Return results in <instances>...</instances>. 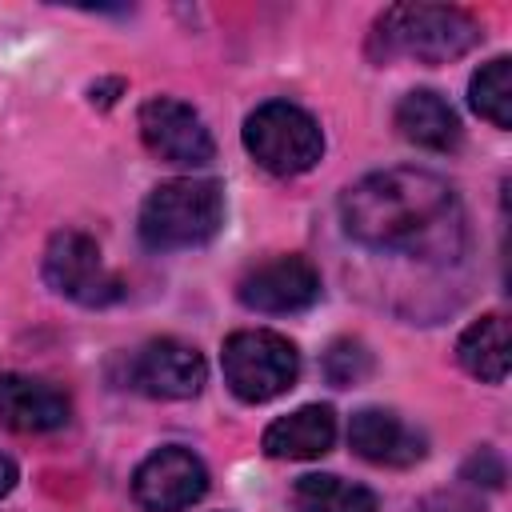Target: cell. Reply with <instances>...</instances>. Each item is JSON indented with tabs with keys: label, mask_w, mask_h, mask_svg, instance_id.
Wrapping results in <instances>:
<instances>
[{
	"label": "cell",
	"mask_w": 512,
	"mask_h": 512,
	"mask_svg": "<svg viewBox=\"0 0 512 512\" xmlns=\"http://www.w3.org/2000/svg\"><path fill=\"white\" fill-rule=\"evenodd\" d=\"M340 224L364 248L428 264H456L468 248L460 196L428 168H384L360 176L340 196Z\"/></svg>",
	"instance_id": "1"
},
{
	"label": "cell",
	"mask_w": 512,
	"mask_h": 512,
	"mask_svg": "<svg viewBox=\"0 0 512 512\" xmlns=\"http://www.w3.org/2000/svg\"><path fill=\"white\" fill-rule=\"evenodd\" d=\"M484 40V28L464 8L448 4H392L372 24V56L376 60H416V64H448L472 52Z\"/></svg>",
	"instance_id": "2"
},
{
	"label": "cell",
	"mask_w": 512,
	"mask_h": 512,
	"mask_svg": "<svg viewBox=\"0 0 512 512\" xmlns=\"http://www.w3.org/2000/svg\"><path fill=\"white\" fill-rule=\"evenodd\" d=\"M224 224V188L204 176H176L140 204V244L152 252H180L208 244Z\"/></svg>",
	"instance_id": "3"
},
{
	"label": "cell",
	"mask_w": 512,
	"mask_h": 512,
	"mask_svg": "<svg viewBox=\"0 0 512 512\" xmlns=\"http://www.w3.org/2000/svg\"><path fill=\"white\" fill-rule=\"evenodd\" d=\"M224 384L244 404H268L284 396L300 376V352L272 328H240L220 348Z\"/></svg>",
	"instance_id": "4"
},
{
	"label": "cell",
	"mask_w": 512,
	"mask_h": 512,
	"mask_svg": "<svg viewBox=\"0 0 512 512\" xmlns=\"http://www.w3.org/2000/svg\"><path fill=\"white\" fill-rule=\"evenodd\" d=\"M248 156L272 176H304L324 156V132L300 104L268 100L244 120Z\"/></svg>",
	"instance_id": "5"
},
{
	"label": "cell",
	"mask_w": 512,
	"mask_h": 512,
	"mask_svg": "<svg viewBox=\"0 0 512 512\" xmlns=\"http://www.w3.org/2000/svg\"><path fill=\"white\" fill-rule=\"evenodd\" d=\"M40 272L56 296L84 308H104L124 296V280L104 264L100 244L80 228H64L48 240Z\"/></svg>",
	"instance_id": "6"
},
{
	"label": "cell",
	"mask_w": 512,
	"mask_h": 512,
	"mask_svg": "<svg viewBox=\"0 0 512 512\" xmlns=\"http://www.w3.org/2000/svg\"><path fill=\"white\" fill-rule=\"evenodd\" d=\"M140 140L144 148L164 160V164H176V168H204L212 164L216 156V144H212V132L204 124V116L176 100V96H152L140 104Z\"/></svg>",
	"instance_id": "7"
},
{
	"label": "cell",
	"mask_w": 512,
	"mask_h": 512,
	"mask_svg": "<svg viewBox=\"0 0 512 512\" xmlns=\"http://www.w3.org/2000/svg\"><path fill=\"white\" fill-rule=\"evenodd\" d=\"M236 300L248 312H264V316H288V312H304L320 300V272L308 256H272L252 264L240 284H236Z\"/></svg>",
	"instance_id": "8"
},
{
	"label": "cell",
	"mask_w": 512,
	"mask_h": 512,
	"mask_svg": "<svg viewBox=\"0 0 512 512\" xmlns=\"http://www.w3.org/2000/svg\"><path fill=\"white\" fill-rule=\"evenodd\" d=\"M208 492V468L196 452L164 444L132 472V496L148 512H184Z\"/></svg>",
	"instance_id": "9"
},
{
	"label": "cell",
	"mask_w": 512,
	"mask_h": 512,
	"mask_svg": "<svg viewBox=\"0 0 512 512\" xmlns=\"http://www.w3.org/2000/svg\"><path fill=\"white\" fill-rule=\"evenodd\" d=\"M204 380V356L176 336H156L140 344L128 360V384L152 400H192L204 388Z\"/></svg>",
	"instance_id": "10"
},
{
	"label": "cell",
	"mask_w": 512,
	"mask_h": 512,
	"mask_svg": "<svg viewBox=\"0 0 512 512\" xmlns=\"http://www.w3.org/2000/svg\"><path fill=\"white\" fill-rule=\"evenodd\" d=\"M72 420V400L64 388L24 376V372H4L0 376V424L24 436L56 432Z\"/></svg>",
	"instance_id": "11"
},
{
	"label": "cell",
	"mask_w": 512,
	"mask_h": 512,
	"mask_svg": "<svg viewBox=\"0 0 512 512\" xmlns=\"http://www.w3.org/2000/svg\"><path fill=\"white\" fill-rule=\"evenodd\" d=\"M348 444L360 460L380 468H408L428 452L424 436L388 408H360L348 424Z\"/></svg>",
	"instance_id": "12"
},
{
	"label": "cell",
	"mask_w": 512,
	"mask_h": 512,
	"mask_svg": "<svg viewBox=\"0 0 512 512\" xmlns=\"http://www.w3.org/2000/svg\"><path fill=\"white\" fill-rule=\"evenodd\" d=\"M396 132L408 144L428 148V152H456L460 148V136H464L460 116L432 88H416V92H404L400 96V104H396Z\"/></svg>",
	"instance_id": "13"
},
{
	"label": "cell",
	"mask_w": 512,
	"mask_h": 512,
	"mask_svg": "<svg viewBox=\"0 0 512 512\" xmlns=\"http://www.w3.org/2000/svg\"><path fill=\"white\" fill-rule=\"evenodd\" d=\"M336 440V412L328 404H304L264 428V452L272 460H316Z\"/></svg>",
	"instance_id": "14"
},
{
	"label": "cell",
	"mask_w": 512,
	"mask_h": 512,
	"mask_svg": "<svg viewBox=\"0 0 512 512\" xmlns=\"http://www.w3.org/2000/svg\"><path fill=\"white\" fill-rule=\"evenodd\" d=\"M456 360L468 376H476L484 384H504V376H508V320L500 312L472 320L456 340Z\"/></svg>",
	"instance_id": "15"
},
{
	"label": "cell",
	"mask_w": 512,
	"mask_h": 512,
	"mask_svg": "<svg viewBox=\"0 0 512 512\" xmlns=\"http://www.w3.org/2000/svg\"><path fill=\"white\" fill-rule=\"evenodd\" d=\"M292 512H376V496L332 472H308L292 484Z\"/></svg>",
	"instance_id": "16"
},
{
	"label": "cell",
	"mask_w": 512,
	"mask_h": 512,
	"mask_svg": "<svg viewBox=\"0 0 512 512\" xmlns=\"http://www.w3.org/2000/svg\"><path fill=\"white\" fill-rule=\"evenodd\" d=\"M468 104L492 128H512V60L508 56H496L472 72Z\"/></svg>",
	"instance_id": "17"
},
{
	"label": "cell",
	"mask_w": 512,
	"mask_h": 512,
	"mask_svg": "<svg viewBox=\"0 0 512 512\" xmlns=\"http://www.w3.org/2000/svg\"><path fill=\"white\" fill-rule=\"evenodd\" d=\"M368 368H372V356L364 352L360 340H336V344L328 348V356H324V372H328V380H332L336 388H348V384L364 380Z\"/></svg>",
	"instance_id": "18"
},
{
	"label": "cell",
	"mask_w": 512,
	"mask_h": 512,
	"mask_svg": "<svg viewBox=\"0 0 512 512\" xmlns=\"http://www.w3.org/2000/svg\"><path fill=\"white\" fill-rule=\"evenodd\" d=\"M416 512H484V504L472 500V496H464V492H436Z\"/></svg>",
	"instance_id": "19"
},
{
	"label": "cell",
	"mask_w": 512,
	"mask_h": 512,
	"mask_svg": "<svg viewBox=\"0 0 512 512\" xmlns=\"http://www.w3.org/2000/svg\"><path fill=\"white\" fill-rule=\"evenodd\" d=\"M12 488H16V464L0 452V496H8Z\"/></svg>",
	"instance_id": "20"
}]
</instances>
